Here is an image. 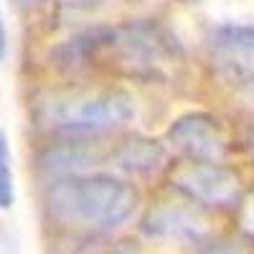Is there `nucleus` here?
<instances>
[{
	"label": "nucleus",
	"mask_w": 254,
	"mask_h": 254,
	"mask_svg": "<svg viewBox=\"0 0 254 254\" xmlns=\"http://www.w3.org/2000/svg\"><path fill=\"white\" fill-rule=\"evenodd\" d=\"M140 206L137 188L117 176L81 173L46 186L44 208L49 221L79 237H107L122 229Z\"/></svg>",
	"instance_id": "1"
},
{
	"label": "nucleus",
	"mask_w": 254,
	"mask_h": 254,
	"mask_svg": "<svg viewBox=\"0 0 254 254\" xmlns=\"http://www.w3.org/2000/svg\"><path fill=\"white\" fill-rule=\"evenodd\" d=\"M135 97L125 89H74L51 94L38 104V120L64 137L115 132L135 120Z\"/></svg>",
	"instance_id": "2"
},
{
	"label": "nucleus",
	"mask_w": 254,
	"mask_h": 254,
	"mask_svg": "<svg viewBox=\"0 0 254 254\" xmlns=\"http://www.w3.org/2000/svg\"><path fill=\"white\" fill-rule=\"evenodd\" d=\"M110 51L120 56L127 71L142 79H165L168 69L181 56V46L163 26L155 23H127L115 28Z\"/></svg>",
	"instance_id": "3"
},
{
	"label": "nucleus",
	"mask_w": 254,
	"mask_h": 254,
	"mask_svg": "<svg viewBox=\"0 0 254 254\" xmlns=\"http://www.w3.org/2000/svg\"><path fill=\"white\" fill-rule=\"evenodd\" d=\"M171 186L188 203L226 211L244 201L242 176L224 163L183 160L171 171Z\"/></svg>",
	"instance_id": "4"
},
{
	"label": "nucleus",
	"mask_w": 254,
	"mask_h": 254,
	"mask_svg": "<svg viewBox=\"0 0 254 254\" xmlns=\"http://www.w3.org/2000/svg\"><path fill=\"white\" fill-rule=\"evenodd\" d=\"M206 51L216 74L247 94H254V23H219L208 31Z\"/></svg>",
	"instance_id": "5"
},
{
	"label": "nucleus",
	"mask_w": 254,
	"mask_h": 254,
	"mask_svg": "<svg viewBox=\"0 0 254 254\" xmlns=\"http://www.w3.org/2000/svg\"><path fill=\"white\" fill-rule=\"evenodd\" d=\"M168 142L186 160L198 163H224L229 153L224 125L208 112H188L173 120L168 127Z\"/></svg>",
	"instance_id": "6"
},
{
	"label": "nucleus",
	"mask_w": 254,
	"mask_h": 254,
	"mask_svg": "<svg viewBox=\"0 0 254 254\" xmlns=\"http://www.w3.org/2000/svg\"><path fill=\"white\" fill-rule=\"evenodd\" d=\"M142 231L150 239L178 242V244H206L208 224L198 208L178 203H160L142 219Z\"/></svg>",
	"instance_id": "7"
},
{
	"label": "nucleus",
	"mask_w": 254,
	"mask_h": 254,
	"mask_svg": "<svg viewBox=\"0 0 254 254\" xmlns=\"http://www.w3.org/2000/svg\"><path fill=\"white\" fill-rule=\"evenodd\" d=\"M102 158H104L102 147L92 142L89 137H66L64 142L49 147L41 155V168L56 181V178L87 173V168L97 165Z\"/></svg>",
	"instance_id": "8"
},
{
	"label": "nucleus",
	"mask_w": 254,
	"mask_h": 254,
	"mask_svg": "<svg viewBox=\"0 0 254 254\" xmlns=\"http://www.w3.org/2000/svg\"><path fill=\"white\" fill-rule=\"evenodd\" d=\"M110 160L127 176H153L165 165V147L150 137H130L115 147Z\"/></svg>",
	"instance_id": "9"
},
{
	"label": "nucleus",
	"mask_w": 254,
	"mask_h": 254,
	"mask_svg": "<svg viewBox=\"0 0 254 254\" xmlns=\"http://www.w3.org/2000/svg\"><path fill=\"white\" fill-rule=\"evenodd\" d=\"M15 203V178H13V155L8 137L0 132V211H8Z\"/></svg>",
	"instance_id": "10"
},
{
	"label": "nucleus",
	"mask_w": 254,
	"mask_h": 254,
	"mask_svg": "<svg viewBox=\"0 0 254 254\" xmlns=\"http://www.w3.org/2000/svg\"><path fill=\"white\" fill-rule=\"evenodd\" d=\"M201 254H254V249L234 239H208Z\"/></svg>",
	"instance_id": "11"
},
{
	"label": "nucleus",
	"mask_w": 254,
	"mask_h": 254,
	"mask_svg": "<svg viewBox=\"0 0 254 254\" xmlns=\"http://www.w3.org/2000/svg\"><path fill=\"white\" fill-rule=\"evenodd\" d=\"M242 226L249 237H254V188L249 190V196L242 201Z\"/></svg>",
	"instance_id": "12"
},
{
	"label": "nucleus",
	"mask_w": 254,
	"mask_h": 254,
	"mask_svg": "<svg viewBox=\"0 0 254 254\" xmlns=\"http://www.w3.org/2000/svg\"><path fill=\"white\" fill-rule=\"evenodd\" d=\"M36 3H49V0H36ZM54 3H61V5H66V8H84V10H89V8L107 5L110 0H54Z\"/></svg>",
	"instance_id": "13"
},
{
	"label": "nucleus",
	"mask_w": 254,
	"mask_h": 254,
	"mask_svg": "<svg viewBox=\"0 0 254 254\" xmlns=\"http://www.w3.org/2000/svg\"><path fill=\"white\" fill-rule=\"evenodd\" d=\"M8 54V36H5V26H3V15H0V64L5 61Z\"/></svg>",
	"instance_id": "14"
},
{
	"label": "nucleus",
	"mask_w": 254,
	"mask_h": 254,
	"mask_svg": "<svg viewBox=\"0 0 254 254\" xmlns=\"http://www.w3.org/2000/svg\"><path fill=\"white\" fill-rule=\"evenodd\" d=\"M247 147H249V153L254 155V125L249 127V132H247Z\"/></svg>",
	"instance_id": "15"
}]
</instances>
